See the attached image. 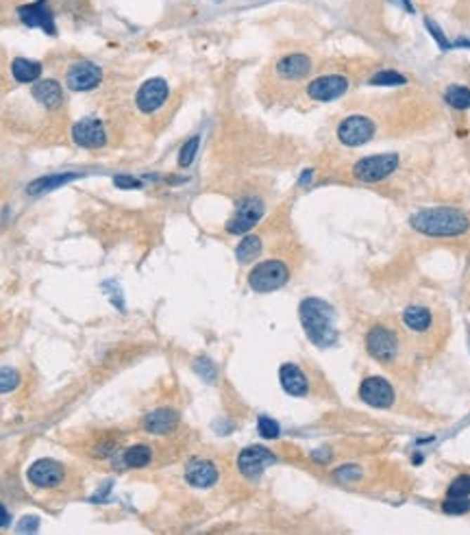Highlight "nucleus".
Here are the masks:
<instances>
[{
  "label": "nucleus",
  "mask_w": 470,
  "mask_h": 535,
  "mask_svg": "<svg viewBox=\"0 0 470 535\" xmlns=\"http://www.w3.org/2000/svg\"><path fill=\"white\" fill-rule=\"evenodd\" d=\"M198 146H200V138H198V136L190 138V140L181 146V152H178V166H181V168L192 166V164H194V157H196V152H198Z\"/></svg>",
  "instance_id": "28"
},
{
  "label": "nucleus",
  "mask_w": 470,
  "mask_h": 535,
  "mask_svg": "<svg viewBox=\"0 0 470 535\" xmlns=\"http://www.w3.org/2000/svg\"><path fill=\"white\" fill-rule=\"evenodd\" d=\"M444 100H446V105H451L453 109H459V111L470 109V89L466 85H451V87H446Z\"/></svg>",
  "instance_id": "25"
},
{
  "label": "nucleus",
  "mask_w": 470,
  "mask_h": 535,
  "mask_svg": "<svg viewBox=\"0 0 470 535\" xmlns=\"http://www.w3.org/2000/svg\"><path fill=\"white\" fill-rule=\"evenodd\" d=\"M11 74L18 83H35L41 74V65L37 61L25 59V57H18L11 63Z\"/></svg>",
  "instance_id": "23"
},
{
  "label": "nucleus",
  "mask_w": 470,
  "mask_h": 535,
  "mask_svg": "<svg viewBox=\"0 0 470 535\" xmlns=\"http://www.w3.org/2000/svg\"><path fill=\"white\" fill-rule=\"evenodd\" d=\"M185 479L192 487H211L218 481V470L216 465L207 459H194L188 470H185Z\"/></svg>",
  "instance_id": "17"
},
{
  "label": "nucleus",
  "mask_w": 470,
  "mask_h": 535,
  "mask_svg": "<svg viewBox=\"0 0 470 535\" xmlns=\"http://www.w3.org/2000/svg\"><path fill=\"white\" fill-rule=\"evenodd\" d=\"M431 311L427 307H420V305H412L403 311V322H405L407 329L420 333V331H427L431 326Z\"/></svg>",
  "instance_id": "22"
},
{
  "label": "nucleus",
  "mask_w": 470,
  "mask_h": 535,
  "mask_svg": "<svg viewBox=\"0 0 470 535\" xmlns=\"http://www.w3.org/2000/svg\"><path fill=\"white\" fill-rule=\"evenodd\" d=\"M20 385V374L13 368H0V394L13 392Z\"/></svg>",
  "instance_id": "30"
},
{
  "label": "nucleus",
  "mask_w": 470,
  "mask_h": 535,
  "mask_svg": "<svg viewBox=\"0 0 470 535\" xmlns=\"http://www.w3.org/2000/svg\"><path fill=\"white\" fill-rule=\"evenodd\" d=\"M335 477H338L340 481L360 479V477H362V468H357V465H344V468H340L338 473H335Z\"/></svg>",
  "instance_id": "35"
},
{
  "label": "nucleus",
  "mask_w": 470,
  "mask_h": 535,
  "mask_svg": "<svg viewBox=\"0 0 470 535\" xmlns=\"http://www.w3.org/2000/svg\"><path fill=\"white\" fill-rule=\"evenodd\" d=\"M261 253V239L257 235H246L235 249V257L240 263H251Z\"/></svg>",
  "instance_id": "24"
},
{
  "label": "nucleus",
  "mask_w": 470,
  "mask_h": 535,
  "mask_svg": "<svg viewBox=\"0 0 470 535\" xmlns=\"http://www.w3.org/2000/svg\"><path fill=\"white\" fill-rule=\"evenodd\" d=\"M311 72V59L303 53H292L285 55L283 59H279L277 63V74L287 79V81H296L303 79Z\"/></svg>",
  "instance_id": "16"
},
{
  "label": "nucleus",
  "mask_w": 470,
  "mask_h": 535,
  "mask_svg": "<svg viewBox=\"0 0 470 535\" xmlns=\"http://www.w3.org/2000/svg\"><path fill=\"white\" fill-rule=\"evenodd\" d=\"M150 457H152V451L148 446L138 444V446H131V449L124 453V463L129 468H144V465H148Z\"/></svg>",
  "instance_id": "26"
},
{
  "label": "nucleus",
  "mask_w": 470,
  "mask_h": 535,
  "mask_svg": "<svg viewBox=\"0 0 470 535\" xmlns=\"http://www.w3.org/2000/svg\"><path fill=\"white\" fill-rule=\"evenodd\" d=\"M449 496H470V475H459L451 481Z\"/></svg>",
  "instance_id": "32"
},
{
  "label": "nucleus",
  "mask_w": 470,
  "mask_h": 535,
  "mask_svg": "<svg viewBox=\"0 0 470 535\" xmlns=\"http://www.w3.org/2000/svg\"><path fill=\"white\" fill-rule=\"evenodd\" d=\"M114 185L120 190H138V187H142V181H138V178H133L129 174H118L114 178Z\"/></svg>",
  "instance_id": "34"
},
{
  "label": "nucleus",
  "mask_w": 470,
  "mask_h": 535,
  "mask_svg": "<svg viewBox=\"0 0 470 535\" xmlns=\"http://www.w3.org/2000/svg\"><path fill=\"white\" fill-rule=\"evenodd\" d=\"M275 461H277L275 455L268 449H263V446H249V449H244L240 453L237 468H240L242 475L255 479V477H259L266 470L268 465H273Z\"/></svg>",
  "instance_id": "10"
},
{
  "label": "nucleus",
  "mask_w": 470,
  "mask_h": 535,
  "mask_svg": "<svg viewBox=\"0 0 470 535\" xmlns=\"http://www.w3.org/2000/svg\"><path fill=\"white\" fill-rule=\"evenodd\" d=\"M398 3H400L403 7H405V9H407L410 13H414V5L410 3V0H398Z\"/></svg>",
  "instance_id": "38"
},
{
  "label": "nucleus",
  "mask_w": 470,
  "mask_h": 535,
  "mask_svg": "<svg viewBox=\"0 0 470 535\" xmlns=\"http://www.w3.org/2000/svg\"><path fill=\"white\" fill-rule=\"evenodd\" d=\"M263 216V203L259 198L255 196H249V198H242L237 203V209H235V216L227 222V231L231 235H244L249 233L257 222L261 220Z\"/></svg>",
  "instance_id": "6"
},
{
  "label": "nucleus",
  "mask_w": 470,
  "mask_h": 535,
  "mask_svg": "<svg viewBox=\"0 0 470 535\" xmlns=\"http://www.w3.org/2000/svg\"><path fill=\"white\" fill-rule=\"evenodd\" d=\"M366 350L374 357L377 362L390 364L398 355V338L396 333L388 326L377 324L366 333Z\"/></svg>",
  "instance_id": "5"
},
{
  "label": "nucleus",
  "mask_w": 470,
  "mask_h": 535,
  "mask_svg": "<svg viewBox=\"0 0 470 535\" xmlns=\"http://www.w3.org/2000/svg\"><path fill=\"white\" fill-rule=\"evenodd\" d=\"M178 422V416L176 411L172 409H155L152 414L146 416L144 420V427L148 433H155V435H166L170 433Z\"/></svg>",
  "instance_id": "19"
},
{
  "label": "nucleus",
  "mask_w": 470,
  "mask_h": 535,
  "mask_svg": "<svg viewBox=\"0 0 470 535\" xmlns=\"http://www.w3.org/2000/svg\"><path fill=\"white\" fill-rule=\"evenodd\" d=\"M100 79H103V72H100V68H98L96 63H92V61H79V63H74L72 68H70L68 79H65V81H68V87L74 89V92H89V89L98 87Z\"/></svg>",
  "instance_id": "13"
},
{
  "label": "nucleus",
  "mask_w": 470,
  "mask_h": 535,
  "mask_svg": "<svg viewBox=\"0 0 470 535\" xmlns=\"http://www.w3.org/2000/svg\"><path fill=\"white\" fill-rule=\"evenodd\" d=\"M168 94H170V87L164 79H148L138 89L136 105L140 111H144V114H152V111H157L166 103Z\"/></svg>",
  "instance_id": "11"
},
{
  "label": "nucleus",
  "mask_w": 470,
  "mask_h": 535,
  "mask_svg": "<svg viewBox=\"0 0 470 535\" xmlns=\"http://www.w3.org/2000/svg\"><path fill=\"white\" fill-rule=\"evenodd\" d=\"M414 231L429 237H457L470 229V220L455 207H429L420 209L410 218Z\"/></svg>",
  "instance_id": "2"
},
{
  "label": "nucleus",
  "mask_w": 470,
  "mask_h": 535,
  "mask_svg": "<svg viewBox=\"0 0 470 535\" xmlns=\"http://www.w3.org/2000/svg\"><path fill=\"white\" fill-rule=\"evenodd\" d=\"M279 381L281 388L289 394V396H305L309 390L307 376L303 374V370L294 364H283L279 370Z\"/></svg>",
  "instance_id": "18"
},
{
  "label": "nucleus",
  "mask_w": 470,
  "mask_h": 535,
  "mask_svg": "<svg viewBox=\"0 0 470 535\" xmlns=\"http://www.w3.org/2000/svg\"><path fill=\"white\" fill-rule=\"evenodd\" d=\"M200 374H203L207 381H214L216 378V370H214V364L209 362V359H198L196 362V366H194Z\"/></svg>",
  "instance_id": "36"
},
{
  "label": "nucleus",
  "mask_w": 470,
  "mask_h": 535,
  "mask_svg": "<svg viewBox=\"0 0 470 535\" xmlns=\"http://www.w3.org/2000/svg\"><path fill=\"white\" fill-rule=\"evenodd\" d=\"M72 140L83 148H100L107 142V133L100 120L85 118L72 126Z\"/></svg>",
  "instance_id": "14"
},
{
  "label": "nucleus",
  "mask_w": 470,
  "mask_h": 535,
  "mask_svg": "<svg viewBox=\"0 0 470 535\" xmlns=\"http://www.w3.org/2000/svg\"><path fill=\"white\" fill-rule=\"evenodd\" d=\"M372 85H379V87H394V85H405L407 79L403 77L400 72L396 70H379L372 79H370Z\"/></svg>",
  "instance_id": "27"
},
{
  "label": "nucleus",
  "mask_w": 470,
  "mask_h": 535,
  "mask_svg": "<svg viewBox=\"0 0 470 535\" xmlns=\"http://www.w3.org/2000/svg\"><path fill=\"white\" fill-rule=\"evenodd\" d=\"M257 429H259V435L266 437V440H275V437H279V433H281V429H279V425H277V420L268 418V416H261V418L257 420Z\"/></svg>",
  "instance_id": "31"
},
{
  "label": "nucleus",
  "mask_w": 470,
  "mask_h": 535,
  "mask_svg": "<svg viewBox=\"0 0 470 535\" xmlns=\"http://www.w3.org/2000/svg\"><path fill=\"white\" fill-rule=\"evenodd\" d=\"M424 27H427V29H429V33L433 35V39L438 41V46H440L442 51H449V48L453 46V44H451L449 39H446V37H444L442 29H440V27L436 25V22H433V20H429V18H427V20H424Z\"/></svg>",
  "instance_id": "33"
},
{
  "label": "nucleus",
  "mask_w": 470,
  "mask_h": 535,
  "mask_svg": "<svg viewBox=\"0 0 470 535\" xmlns=\"http://www.w3.org/2000/svg\"><path fill=\"white\" fill-rule=\"evenodd\" d=\"M9 524V511L0 505V527H7Z\"/></svg>",
  "instance_id": "37"
},
{
  "label": "nucleus",
  "mask_w": 470,
  "mask_h": 535,
  "mask_svg": "<svg viewBox=\"0 0 470 535\" xmlns=\"http://www.w3.org/2000/svg\"><path fill=\"white\" fill-rule=\"evenodd\" d=\"M63 479V465L55 459H37L29 468V481L37 487H55Z\"/></svg>",
  "instance_id": "15"
},
{
  "label": "nucleus",
  "mask_w": 470,
  "mask_h": 535,
  "mask_svg": "<svg viewBox=\"0 0 470 535\" xmlns=\"http://www.w3.org/2000/svg\"><path fill=\"white\" fill-rule=\"evenodd\" d=\"M22 22H25L27 27L31 29H44L48 35H55L57 29H55V18H53V11L48 7L46 0H35V3L31 5H22L18 9Z\"/></svg>",
  "instance_id": "12"
},
{
  "label": "nucleus",
  "mask_w": 470,
  "mask_h": 535,
  "mask_svg": "<svg viewBox=\"0 0 470 535\" xmlns=\"http://www.w3.org/2000/svg\"><path fill=\"white\" fill-rule=\"evenodd\" d=\"M348 79L342 74H325L313 79L307 85V94L311 100H318V103H331V100H338L340 96H344L348 92Z\"/></svg>",
  "instance_id": "8"
},
{
  "label": "nucleus",
  "mask_w": 470,
  "mask_h": 535,
  "mask_svg": "<svg viewBox=\"0 0 470 535\" xmlns=\"http://www.w3.org/2000/svg\"><path fill=\"white\" fill-rule=\"evenodd\" d=\"M289 279L287 265L279 259H268L257 263L251 275H249V285L255 289L257 294H268L275 292V289L283 287Z\"/></svg>",
  "instance_id": "3"
},
{
  "label": "nucleus",
  "mask_w": 470,
  "mask_h": 535,
  "mask_svg": "<svg viewBox=\"0 0 470 535\" xmlns=\"http://www.w3.org/2000/svg\"><path fill=\"white\" fill-rule=\"evenodd\" d=\"M33 98L46 109H57L63 103V89L57 81H39L33 87Z\"/></svg>",
  "instance_id": "20"
},
{
  "label": "nucleus",
  "mask_w": 470,
  "mask_h": 535,
  "mask_svg": "<svg viewBox=\"0 0 470 535\" xmlns=\"http://www.w3.org/2000/svg\"><path fill=\"white\" fill-rule=\"evenodd\" d=\"M307 181H311V170H307V172H303V178H301V183L305 185Z\"/></svg>",
  "instance_id": "39"
},
{
  "label": "nucleus",
  "mask_w": 470,
  "mask_h": 535,
  "mask_svg": "<svg viewBox=\"0 0 470 535\" xmlns=\"http://www.w3.org/2000/svg\"><path fill=\"white\" fill-rule=\"evenodd\" d=\"M79 176H81L79 172H65V174H48V176H39V178H35L33 183H29L27 192H29L31 196H39V194L53 192V190H57V187H61V185H65V183H70V181H74V178H79Z\"/></svg>",
  "instance_id": "21"
},
{
  "label": "nucleus",
  "mask_w": 470,
  "mask_h": 535,
  "mask_svg": "<svg viewBox=\"0 0 470 535\" xmlns=\"http://www.w3.org/2000/svg\"><path fill=\"white\" fill-rule=\"evenodd\" d=\"M442 509L451 516H462L470 511V501L468 496H449L442 503Z\"/></svg>",
  "instance_id": "29"
},
{
  "label": "nucleus",
  "mask_w": 470,
  "mask_h": 535,
  "mask_svg": "<svg viewBox=\"0 0 470 535\" xmlns=\"http://www.w3.org/2000/svg\"><path fill=\"white\" fill-rule=\"evenodd\" d=\"M398 154L386 152V154H370V157L360 159L353 166V176L362 183H379L386 181L390 174L398 168Z\"/></svg>",
  "instance_id": "4"
},
{
  "label": "nucleus",
  "mask_w": 470,
  "mask_h": 535,
  "mask_svg": "<svg viewBox=\"0 0 470 535\" xmlns=\"http://www.w3.org/2000/svg\"><path fill=\"white\" fill-rule=\"evenodd\" d=\"M360 398L370 407L388 409L394 405V388L384 376H368L360 385Z\"/></svg>",
  "instance_id": "9"
},
{
  "label": "nucleus",
  "mask_w": 470,
  "mask_h": 535,
  "mask_svg": "<svg viewBox=\"0 0 470 535\" xmlns=\"http://www.w3.org/2000/svg\"><path fill=\"white\" fill-rule=\"evenodd\" d=\"M299 318L305 329V336L318 348H331L338 344V329H335V309L322 298H305L299 307Z\"/></svg>",
  "instance_id": "1"
},
{
  "label": "nucleus",
  "mask_w": 470,
  "mask_h": 535,
  "mask_svg": "<svg viewBox=\"0 0 470 535\" xmlns=\"http://www.w3.org/2000/svg\"><path fill=\"white\" fill-rule=\"evenodd\" d=\"M374 136V122L366 116H348L338 124V140L344 146L357 148L370 142Z\"/></svg>",
  "instance_id": "7"
}]
</instances>
